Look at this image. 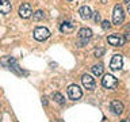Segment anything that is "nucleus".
Listing matches in <instances>:
<instances>
[{
    "label": "nucleus",
    "mask_w": 130,
    "mask_h": 122,
    "mask_svg": "<svg viewBox=\"0 0 130 122\" xmlns=\"http://www.w3.org/2000/svg\"><path fill=\"white\" fill-rule=\"evenodd\" d=\"M77 35H79V46H84V45H87V42L91 39L92 31H91V28L83 27V28H80V30H79Z\"/></svg>",
    "instance_id": "nucleus-1"
},
{
    "label": "nucleus",
    "mask_w": 130,
    "mask_h": 122,
    "mask_svg": "<svg viewBox=\"0 0 130 122\" xmlns=\"http://www.w3.org/2000/svg\"><path fill=\"white\" fill-rule=\"evenodd\" d=\"M102 85L104 88H108V89H115L118 87V79L112 75H104L103 79H102Z\"/></svg>",
    "instance_id": "nucleus-2"
},
{
    "label": "nucleus",
    "mask_w": 130,
    "mask_h": 122,
    "mask_svg": "<svg viewBox=\"0 0 130 122\" xmlns=\"http://www.w3.org/2000/svg\"><path fill=\"white\" fill-rule=\"evenodd\" d=\"M125 19V12H123V8H122V6H119V4H117L115 7H114V14H112V22L114 24H119L123 22Z\"/></svg>",
    "instance_id": "nucleus-3"
},
{
    "label": "nucleus",
    "mask_w": 130,
    "mask_h": 122,
    "mask_svg": "<svg viewBox=\"0 0 130 122\" xmlns=\"http://www.w3.org/2000/svg\"><path fill=\"white\" fill-rule=\"evenodd\" d=\"M68 95L71 98L72 100H79L81 96H83V92H81V89L79 85L76 84H71L68 87Z\"/></svg>",
    "instance_id": "nucleus-4"
},
{
    "label": "nucleus",
    "mask_w": 130,
    "mask_h": 122,
    "mask_svg": "<svg viewBox=\"0 0 130 122\" xmlns=\"http://www.w3.org/2000/svg\"><path fill=\"white\" fill-rule=\"evenodd\" d=\"M50 37V33L46 27H35L34 30V38L37 41H45Z\"/></svg>",
    "instance_id": "nucleus-5"
},
{
    "label": "nucleus",
    "mask_w": 130,
    "mask_h": 122,
    "mask_svg": "<svg viewBox=\"0 0 130 122\" xmlns=\"http://www.w3.org/2000/svg\"><path fill=\"white\" fill-rule=\"evenodd\" d=\"M107 42L111 45V46H123L126 39L123 35H118V34H112L107 37Z\"/></svg>",
    "instance_id": "nucleus-6"
},
{
    "label": "nucleus",
    "mask_w": 130,
    "mask_h": 122,
    "mask_svg": "<svg viewBox=\"0 0 130 122\" xmlns=\"http://www.w3.org/2000/svg\"><path fill=\"white\" fill-rule=\"evenodd\" d=\"M123 67V57L121 54H115L111 58V63H110V69L111 71H119Z\"/></svg>",
    "instance_id": "nucleus-7"
},
{
    "label": "nucleus",
    "mask_w": 130,
    "mask_h": 122,
    "mask_svg": "<svg viewBox=\"0 0 130 122\" xmlns=\"http://www.w3.org/2000/svg\"><path fill=\"white\" fill-rule=\"evenodd\" d=\"M81 83H83V85L87 89H89V91H93L95 89V79L91 76V75H83L81 76Z\"/></svg>",
    "instance_id": "nucleus-8"
},
{
    "label": "nucleus",
    "mask_w": 130,
    "mask_h": 122,
    "mask_svg": "<svg viewBox=\"0 0 130 122\" xmlns=\"http://www.w3.org/2000/svg\"><path fill=\"white\" fill-rule=\"evenodd\" d=\"M19 15H20V18H23V19L30 18V16L32 15V8H31L30 4H28V3H23L22 6L19 7Z\"/></svg>",
    "instance_id": "nucleus-9"
},
{
    "label": "nucleus",
    "mask_w": 130,
    "mask_h": 122,
    "mask_svg": "<svg viewBox=\"0 0 130 122\" xmlns=\"http://www.w3.org/2000/svg\"><path fill=\"white\" fill-rule=\"evenodd\" d=\"M110 109H111V111L115 114V115H119V114L123 113V110H125V106L123 103H122L121 100H112L111 103H110Z\"/></svg>",
    "instance_id": "nucleus-10"
},
{
    "label": "nucleus",
    "mask_w": 130,
    "mask_h": 122,
    "mask_svg": "<svg viewBox=\"0 0 130 122\" xmlns=\"http://www.w3.org/2000/svg\"><path fill=\"white\" fill-rule=\"evenodd\" d=\"M75 28H76V26L73 23H71V22H62V23H61V26H60V30L62 33H65V34L73 33V31H75Z\"/></svg>",
    "instance_id": "nucleus-11"
},
{
    "label": "nucleus",
    "mask_w": 130,
    "mask_h": 122,
    "mask_svg": "<svg viewBox=\"0 0 130 122\" xmlns=\"http://www.w3.org/2000/svg\"><path fill=\"white\" fill-rule=\"evenodd\" d=\"M79 14H80V16H81L83 19L87 20V19H89V18L92 16V11H91V8H89L88 6H83V7L79 10Z\"/></svg>",
    "instance_id": "nucleus-12"
},
{
    "label": "nucleus",
    "mask_w": 130,
    "mask_h": 122,
    "mask_svg": "<svg viewBox=\"0 0 130 122\" xmlns=\"http://www.w3.org/2000/svg\"><path fill=\"white\" fill-rule=\"evenodd\" d=\"M11 8H12V6L10 2H2V4H0V14H4V15L10 14Z\"/></svg>",
    "instance_id": "nucleus-13"
},
{
    "label": "nucleus",
    "mask_w": 130,
    "mask_h": 122,
    "mask_svg": "<svg viewBox=\"0 0 130 122\" xmlns=\"http://www.w3.org/2000/svg\"><path fill=\"white\" fill-rule=\"evenodd\" d=\"M103 65H102V64H96V65H93V67H92V73H93V75H95V76H100L102 75V73H103Z\"/></svg>",
    "instance_id": "nucleus-14"
},
{
    "label": "nucleus",
    "mask_w": 130,
    "mask_h": 122,
    "mask_svg": "<svg viewBox=\"0 0 130 122\" xmlns=\"http://www.w3.org/2000/svg\"><path fill=\"white\" fill-rule=\"evenodd\" d=\"M53 99H54L58 104H64L65 103V98L62 94H60V92H54L53 94Z\"/></svg>",
    "instance_id": "nucleus-15"
},
{
    "label": "nucleus",
    "mask_w": 130,
    "mask_h": 122,
    "mask_svg": "<svg viewBox=\"0 0 130 122\" xmlns=\"http://www.w3.org/2000/svg\"><path fill=\"white\" fill-rule=\"evenodd\" d=\"M14 61H15V58H12V57H4V58L0 61V64H2L3 67H6V68H10Z\"/></svg>",
    "instance_id": "nucleus-16"
},
{
    "label": "nucleus",
    "mask_w": 130,
    "mask_h": 122,
    "mask_svg": "<svg viewBox=\"0 0 130 122\" xmlns=\"http://www.w3.org/2000/svg\"><path fill=\"white\" fill-rule=\"evenodd\" d=\"M32 18H34V20H42V19H45L46 18V14H45L43 11H37L34 15H32Z\"/></svg>",
    "instance_id": "nucleus-17"
},
{
    "label": "nucleus",
    "mask_w": 130,
    "mask_h": 122,
    "mask_svg": "<svg viewBox=\"0 0 130 122\" xmlns=\"http://www.w3.org/2000/svg\"><path fill=\"white\" fill-rule=\"evenodd\" d=\"M106 53V50H104V48H98V49H95V52H93V54H95V57H102Z\"/></svg>",
    "instance_id": "nucleus-18"
},
{
    "label": "nucleus",
    "mask_w": 130,
    "mask_h": 122,
    "mask_svg": "<svg viewBox=\"0 0 130 122\" xmlns=\"http://www.w3.org/2000/svg\"><path fill=\"white\" fill-rule=\"evenodd\" d=\"M102 27H103V30H108V28L111 27V23H110L108 20H103V22H102Z\"/></svg>",
    "instance_id": "nucleus-19"
},
{
    "label": "nucleus",
    "mask_w": 130,
    "mask_h": 122,
    "mask_svg": "<svg viewBox=\"0 0 130 122\" xmlns=\"http://www.w3.org/2000/svg\"><path fill=\"white\" fill-rule=\"evenodd\" d=\"M93 20H95L96 23L100 22V14L99 12H93Z\"/></svg>",
    "instance_id": "nucleus-20"
},
{
    "label": "nucleus",
    "mask_w": 130,
    "mask_h": 122,
    "mask_svg": "<svg viewBox=\"0 0 130 122\" xmlns=\"http://www.w3.org/2000/svg\"><path fill=\"white\" fill-rule=\"evenodd\" d=\"M126 41H130V31H126V34L123 35Z\"/></svg>",
    "instance_id": "nucleus-21"
},
{
    "label": "nucleus",
    "mask_w": 130,
    "mask_h": 122,
    "mask_svg": "<svg viewBox=\"0 0 130 122\" xmlns=\"http://www.w3.org/2000/svg\"><path fill=\"white\" fill-rule=\"evenodd\" d=\"M42 104H43V106L47 104V99H46V98H42Z\"/></svg>",
    "instance_id": "nucleus-22"
},
{
    "label": "nucleus",
    "mask_w": 130,
    "mask_h": 122,
    "mask_svg": "<svg viewBox=\"0 0 130 122\" xmlns=\"http://www.w3.org/2000/svg\"><path fill=\"white\" fill-rule=\"evenodd\" d=\"M127 11H129V12H130V3H129V4H127Z\"/></svg>",
    "instance_id": "nucleus-23"
},
{
    "label": "nucleus",
    "mask_w": 130,
    "mask_h": 122,
    "mask_svg": "<svg viewBox=\"0 0 130 122\" xmlns=\"http://www.w3.org/2000/svg\"><path fill=\"white\" fill-rule=\"evenodd\" d=\"M126 28H127V30H130V23L127 24V26H126Z\"/></svg>",
    "instance_id": "nucleus-24"
},
{
    "label": "nucleus",
    "mask_w": 130,
    "mask_h": 122,
    "mask_svg": "<svg viewBox=\"0 0 130 122\" xmlns=\"http://www.w3.org/2000/svg\"><path fill=\"white\" fill-rule=\"evenodd\" d=\"M125 3H127V4H129V3H130V0H125Z\"/></svg>",
    "instance_id": "nucleus-25"
},
{
    "label": "nucleus",
    "mask_w": 130,
    "mask_h": 122,
    "mask_svg": "<svg viewBox=\"0 0 130 122\" xmlns=\"http://www.w3.org/2000/svg\"><path fill=\"white\" fill-rule=\"evenodd\" d=\"M121 122H129L127 119H123V121H121Z\"/></svg>",
    "instance_id": "nucleus-26"
},
{
    "label": "nucleus",
    "mask_w": 130,
    "mask_h": 122,
    "mask_svg": "<svg viewBox=\"0 0 130 122\" xmlns=\"http://www.w3.org/2000/svg\"><path fill=\"white\" fill-rule=\"evenodd\" d=\"M68 2H72V0H68Z\"/></svg>",
    "instance_id": "nucleus-27"
},
{
    "label": "nucleus",
    "mask_w": 130,
    "mask_h": 122,
    "mask_svg": "<svg viewBox=\"0 0 130 122\" xmlns=\"http://www.w3.org/2000/svg\"><path fill=\"white\" fill-rule=\"evenodd\" d=\"M0 4H2V0H0Z\"/></svg>",
    "instance_id": "nucleus-28"
}]
</instances>
